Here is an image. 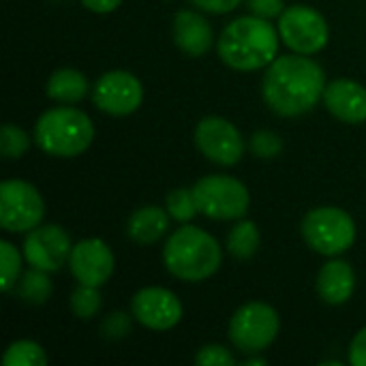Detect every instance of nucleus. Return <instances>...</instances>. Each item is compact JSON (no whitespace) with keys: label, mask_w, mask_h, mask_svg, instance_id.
I'll use <instances>...</instances> for the list:
<instances>
[{"label":"nucleus","mask_w":366,"mask_h":366,"mask_svg":"<svg viewBox=\"0 0 366 366\" xmlns=\"http://www.w3.org/2000/svg\"><path fill=\"white\" fill-rule=\"evenodd\" d=\"M324 69L305 54L274 58L262 81L266 105L283 118H298L313 112L324 99Z\"/></svg>","instance_id":"obj_1"},{"label":"nucleus","mask_w":366,"mask_h":366,"mask_svg":"<svg viewBox=\"0 0 366 366\" xmlns=\"http://www.w3.org/2000/svg\"><path fill=\"white\" fill-rule=\"evenodd\" d=\"M279 32L270 19L244 15L225 26L217 41L219 58L234 71H257L268 66L279 51Z\"/></svg>","instance_id":"obj_2"},{"label":"nucleus","mask_w":366,"mask_h":366,"mask_svg":"<svg viewBox=\"0 0 366 366\" xmlns=\"http://www.w3.org/2000/svg\"><path fill=\"white\" fill-rule=\"evenodd\" d=\"M163 262L169 274L180 281L199 283L210 279L223 262V251L217 238L195 225L176 229L163 249Z\"/></svg>","instance_id":"obj_3"},{"label":"nucleus","mask_w":366,"mask_h":366,"mask_svg":"<svg viewBox=\"0 0 366 366\" xmlns=\"http://www.w3.org/2000/svg\"><path fill=\"white\" fill-rule=\"evenodd\" d=\"M94 139L92 120L75 107L62 105L41 114L34 127V142L36 146L51 154L71 159L90 148Z\"/></svg>","instance_id":"obj_4"},{"label":"nucleus","mask_w":366,"mask_h":366,"mask_svg":"<svg viewBox=\"0 0 366 366\" xmlns=\"http://www.w3.org/2000/svg\"><path fill=\"white\" fill-rule=\"evenodd\" d=\"M199 214L212 221H236L249 212V189L232 176H206L193 187Z\"/></svg>","instance_id":"obj_5"},{"label":"nucleus","mask_w":366,"mask_h":366,"mask_svg":"<svg viewBox=\"0 0 366 366\" xmlns=\"http://www.w3.org/2000/svg\"><path fill=\"white\" fill-rule=\"evenodd\" d=\"M302 238L305 242L328 257L341 255L352 249L356 240V223L343 208H315L302 219Z\"/></svg>","instance_id":"obj_6"},{"label":"nucleus","mask_w":366,"mask_h":366,"mask_svg":"<svg viewBox=\"0 0 366 366\" xmlns=\"http://www.w3.org/2000/svg\"><path fill=\"white\" fill-rule=\"evenodd\" d=\"M279 313L266 302L242 305L229 322V339L242 354H259L270 347L279 335Z\"/></svg>","instance_id":"obj_7"},{"label":"nucleus","mask_w":366,"mask_h":366,"mask_svg":"<svg viewBox=\"0 0 366 366\" xmlns=\"http://www.w3.org/2000/svg\"><path fill=\"white\" fill-rule=\"evenodd\" d=\"M281 41L296 54L313 56L328 45L330 28L326 17L307 4L287 6L279 17Z\"/></svg>","instance_id":"obj_8"},{"label":"nucleus","mask_w":366,"mask_h":366,"mask_svg":"<svg viewBox=\"0 0 366 366\" xmlns=\"http://www.w3.org/2000/svg\"><path fill=\"white\" fill-rule=\"evenodd\" d=\"M45 204L41 193L26 180H4L0 184V225L9 234L30 232L41 225Z\"/></svg>","instance_id":"obj_9"},{"label":"nucleus","mask_w":366,"mask_h":366,"mask_svg":"<svg viewBox=\"0 0 366 366\" xmlns=\"http://www.w3.org/2000/svg\"><path fill=\"white\" fill-rule=\"evenodd\" d=\"M94 105L109 116H129L144 101L142 81L129 71H107L92 88Z\"/></svg>","instance_id":"obj_10"},{"label":"nucleus","mask_w":366,"mask_h":366,"mask_svg":"<svg viewBox=\"0 0 366 366\" xmlns=\"http://www.w3.org/2000/svg\"><path fill=\"white\" fill-rule=\"evenodd\" d=\"M195 144L206 159L225 167L236 165L244 152L240 131L229 120L219 116H208L199 120L195 129Z\"/></svg>","instance_id":"obj_11"},{"label":"nucleus","mask_w":366,"mask_h":366,"mask_svg":"<svg viewBox=\"0 0 366 366\" xmlns=\"http://www.w3.org/2000/svg\"><path fill=\"white\" fill-rule=\"evenodd\" d=\"M73 244L60 225H39L24 240V257L30 268L58 272L71 257Z\"/></svg>","instance_id":"obj_12"},{"label":"nucleus","mask_w":366,"mask_h":366,"mask_svg":"<svg viewBox=\"0 0 366 366\" xmlns=\"http://www.w3.org/2000/svg\"><path fill=\"white\" fill-rule=\"evenodd\" d=\"M131 313L148 330L165 332L182 320V302L165 287H144L133 296Z\"/></svg>","instance_id":"obj_13"},{"label":"nucleus","mask_w":366,"mask_h":366,"mask_svg":"<svg viewBox=\"0 0 366 366\" xmlns=\"http://www.w3.org/2000/svg\"><path fill=\"white\" fill-rule=\"evenodd\" d=\"M114 264L116 262L112 249L99 238L77 242L69 257V268L75 281L92 287H101L109 281L114 274Z\"/></svg>","instance_id":"obj_14"},{"label":"nucleus","mask_w":366,"mask_h":366,"mask_svg":"<svg viewBox=\"0 0 366 366\" xmlns=\"http://www.w3.org/2000/svg\"><path fill=\"white\" fill-rule=\"evenodd\" d=\"M324 103L335 118L347 124L366 120V88L354 79L330 81L324 90Z\"/></svg>","instance_id":"obj_15"},{"label":"nucleus","mask_w":366,"mask_h":366,"mask_svg":"<svg viewBox=\"0 0 366 366\" xmlns=\"http://www.w3.org/2000/svg\"><path fill=\"white\" fill-rule=\"evenodd\" d=\"M174 41L180 51H184L191 58H199L212 47L214 34L202 13L184 9L178 11L174 17Z\"/></svg>","instance_id":"obj_16"},{"label":"nucleus","mask_w":366,"mask_h":366,"mask_svg":"<svg viewBox=\"0 0 366 366\" xmlns=\"http://www.w3.org/2000/svg\"><path fill=\"white\" fill-rule=\"evenodd\" d=\"M356 290V272L343 259H332L317 274V294L326 305H345Z\"/></svg>","instance_id":"obj_17"},{"label":"nucleus","mask_w":366,"mask_h":366,"mask_svg":"<svg viewBox=\"0 0 366 366\" xmlns=\"http://www.w3.org/2000/svg\"><path fill=\"white\" fill-rule=\"evenodd\" d=\"M169 212L159 206H144L135 210L129 219L127 234L137 244H152L161 240L169 229Z\"/></svg>","instance_id":"obj_18"},{"label":"nucleus","mask_w":366,"mask_h":366,"mask_svg":"<svg viewBox=\"0 0 366 366\" xmlns=\"http://www.w3.org/2000/svg\"><path fill=\"white\" fill-rule=\"evenodd\" d=\"M45 92L51 101L71 105V103H77L86 97L88 79L77 69H60V71L51 73V77L47 79Z\"/></svg>","instance_id":"obj_19"},{"label":"nucleus","mask_w":366,"mask_h":366,"mask_svg":"<svg viewBox=\"0 0 366 366\" xmlns=\"http://www.w3.org/2000/svg\"><path fill=\"white\" fill-rule=\"evenodd\" d=\"M259 249V229L253 221H238L227 236V251L236 259H251Z\"/></svg>","instance_id":"obj_20"},{"label":"nucleus","mask_w":366,"mask_h":366,"mask_svg":"<svg viewBox=\"0 0 366 366\" xmlns=\"http://www.w3.org/2000/svg\"><path fill=\"white\" fill-rule=\"evenodd\" d=\"M49 272L39 270V268H30L21 281H17V294L24 302L28 305H45L47 298L51 296V281L47 277Z\"/></svg>","instance_id":"obj_21"},{"label":"nucleus","mask_w":366,"mask_h":366,"mask_svg":"<svg viewBox=\"0 0 366 366\" xmlns=\"http://www.w3.org/2000/svg\"><path fill=\"white\" fill-rule=\"evenodd\" d=\"M4 366H45L47 365V356L43 352V347L34 341H15L6 347Z\"/></svg>","instance_id":"obj_22"},{"label":"nucleus","mask_w":366,"mask_h":366,"mask_svg":"<svg viewBox=\"0 0 366 366\" xmlns=\"http://www.w3.org/2000/svg\"><path fill=\"white\" fill-rule=\"evenodd\" d=\"M165 208L169 212V217L178 223H189L193 221L199 210H197V202H195V195H193V189H174L167 193V199H165Z\"/></svg>","instance_id":"obj_23"},{"label":"nucleus","mask_w":366,"mask_h":366,"mask_svg":"<svg viewBox=\"0 0 366 366\" xmlns=\"http://www.w3.org/2000/svg\"><path fill=\"white\" fill-rule=\"evenodd\" d=\"M103 298L99 294V287L81 285L71 294V311L77 320H92L101 311Z\"/></svg>","instance_id":"obj_24"},{"label":"nucleus","mask_w":366,"mask_h":366,"mask_svg":"<svg viewBox=\"0 0 366 366\" xmlns=\"http://www.w3.org/2000/svg\"><path fill=\"white\" fill-rule=\"evenodd\" d=\"M28 148H30V135L21 127L6 122L0 133V154L4 159L13 161V159L24 157L28 152Z\"/></svg>","instance_id":"obj_25"},{"label":"nucleus","mask_w":366,"mask_h":366,"mask_svg":"<svg viewBox=\"0 0 366 366\" xmlns=\"http://www.w3.org/2000/svg\"><path fill=\"white\" fill-rule=\"evenodd\" d=\"M0 262H2V290L11 292L17 285V279L21 272V255L6 240L0 242Z\"/></svg>","instance_id":"obj_26"},{"label":"nucleus","mask_w":366,"mask_h":366,"mask_svg":"<svg viewBox=\"0 0 366 366\" xmlns=\"http://www.w3.org/2000/svg\"><path fill=\"white\" fill-rule=\"evenodd\" d=\"M249 148L259 159H274L283 152V139L272 131H257L251 137Z\"/></svg>","instance_id":"obj_27"},{"label":"nucleus","mask_w":366,"mask_h":366,"mask_svg":"<svg viewBox=\"0 0 366 366\" xmlns=\"http://www.w3.org/2000/svg\"><path fill=\"white\" fill-rule=\"evenodd\" d=\"M131 326H133L131 317H129L127 313L116 311V313H112V315H107V317L103 320V324H101V335H103L105 339H114V341H118V339L129 337Z\"/></svg>","instance_id":"obj_28"},{"label":"nucleus","mask_w":366,"mask_h":366,"mask_svg":"<svg viewBox=\"0 0 366 366\" xmlns=\"http://www.w3.org/2000/svg\"><path fill=\"white\" fill-rule=\"evenodd\" d=\"M197 366H234L236 358L221 345H204L197 356H195Z\"/></svg>","instance_id":"obj_29"},{"label":"nucleus","mask_w":366,"mask_h":366,"mask_svg":"<svg viewBox=\"0 0 366 366\" xmlns=\"http://www.w3.org/2000/svg\"><path fill=\"white\" fill-rule=\"evenodd\" d=\"M247 6L253 15L264 17V19L281 17V13L285 11L283 0H247Z\"/></svg>","instance_id":"obj_30"},{"label":"nucleus","mask_w":366,"mask_h":366,"mask_svg":"<svg viewBox=\"0 0 366 366\" xmlns=\"http://www.w3.org/2000/svg\"><path fill=\"white\" fill-rule=\"evenodd\" d=\"M191 2L206 13L223 15V13H232L234 9H238L242 0H191Z\"/></svg>","instance_id":"obj_31"},{"label":"nucleus","mask_w":366,"mask_h":366,"mask_svg":"<svg viewBox=\"0 0 366 366\" xmlns=\"http://www.w3.org/2000/svg\"><path fill=\"white\" fill-rule=\"evenodd\" d=\"M350 365L366 366V328H362L350 345Z\"/></svg>","instance_id":"obj_32"},{"label":"nucleus","mask_w":366,"mask_h":366,"mask_svg":"<svg viewBox=\"0 0 366 366\" xmlns=\"http://www.w3.org/2000/svg\"><path fill=\"white\" fill-rule=\"evenodd\" d=\"M122 0H81V4L92 13H112L120 6Z\"/></svg>","instance_id":"obj_33"},{"label":"nucleus","mask_w":366,"mask_h":366,"mask_svg":"<svg viewBox=\"0 0 366 366\" xmlns=\"http://www.w3.org/2000/svg\"><path fill=\"white\" fill-rule=\"evenodd\" d=\"M268 365V360L266 358H259L257 354H253V358L251 360H247V366H266Z\"/></svg>","instance_id":"obj_34"}]
</instances>
